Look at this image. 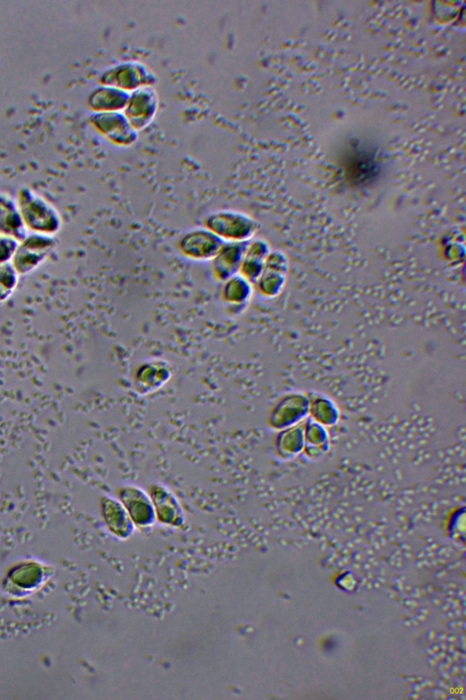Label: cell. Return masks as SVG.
<instances>
[{"mask_svg":"<svg viewBox=\"0 0 466 700\" xmlns=\"http://www.w3.org/2000/svg\"><path fill=\"white\" fill-rule=\"evenodd\" d=\"M158 108V96L153 87L138 88L128 95L123 113L130 125L137 131L148 127Z\"/></svg>","mask_w":466,"mask_h":700,"instance_id":"6","label":"cell"},{"mask_svg":"<svg viewBox=\"0 0 466 700\" xmlns=\"http://www.w3.org/2000/svg\"><path fill=\"white\" fill-rule=\"evenodd\" d=\"M211 232L230 242H240L250 226L248 219L239 211H220L212 213L206 220Z\"/></svg>","mask_w":466,"mask_h":700,"instance_id":"10","label":"cell"},{"mask_svg":"<svg viewBox=\"0 0 466 700\" xmlns=\"http://www.w3.org/2000/svg\"><path fill=\"white\" fill-rule=\"evenodd\" d=\"M240 251L238 245H228L220 247L218 253L215 255V269L218 273L225 276L229 274L239 262Z\"/></svg>","mask_w":466,"mask_h":700,"instance_id":"15","label":"cell"},{"mask_svg":"<svg viewBox=\"0 0 466 700\" xmlns=\"http://www.w3.org/2000/svg\"><path fill=\"white\" fill-rule=\"evenodd\" d=\"M243 284L239 276L230 278L224 286L225 300L228 303H239L245 295Z\"/></svg>","mask_w":466,"mask_h":700,"instance_id":"17","label":"cell"},{"mask_svg":"<svg viewBox=\"0 0 466 700\" xmlns=\"http://www.w3.org/2000/svg\"><path fill=\"white\" fill-rule=\"evenodd\" d=\"M98 82L131 93L144 87H153L157 77L141 62L124 61L106 68L100 74Z\"/></svg>","mask_w":466,"mask_h":700,"instance_id":"4","label":"cell"},{"mask_svg":"<svg viewBox=\"0 0 466 700\" xmlns=\"http://www.w3.org/2000/svg\"><path fill=\"white\" fill-rule=\"evenodd\" d=\"M180 248L187 256L207 259L215 257L220 245L218 239L211 232L194 231L184 236Z\"/></svg>","mask_w":466,"mask_h":700,"instance_id":"14","label":"cell"},{"mask_svg":"<svg viewBox=\"0 0 466 700\" xmlns=\"http://www.w3.org/2000/svg\"><path fill=\"white\" fill-rule=\"evenodd\" d=\"M171 376L168 365L162 360L144 362L135 370L133 387L140 396L155 393L167 384Z\"/></svg>","mask_w":466,"mask_h":700,"instance_id":"9","label":"cell"},{"mask_svg":"<svg viewBox=\"0 0 466 700\" xmlns=\"http://www.w3.org/2000/svg\"><path fill=\"white\" fill-rule=\"evenodd\" d=\"M56 246V236L27 232L18 242L10 263L19 276L28 275L47 260Z\"/></svg>","mask_w":466,"mask_h":700,"instance_id":"3","label":"cell"},{"mask_svg":"<svg viewBox=\"0 0 466 700\" xmlns=\"http://www.w3.org/2000/svg\"><path fill=\"white\" fill-rule=\"evenodd\" d=\"M17 245L15 239L0 234V264L11 262Z\"/></svg>","mask_w":466,"mask_h":700,"instance_id":"18","label":"cell"},{"mask_svg":"<svg viewBox=\"0 0 466 700\" xmlns=\"http://www.w3.org/2000/svg\"><path fill=\"white\" fill-rule=\"evenodd\" d=\"M155 518L162 524L179 526L184 520L183 511L177 498L165 485L155 482L147 489Z\"/></svg>","mask_w":466,"mask_h":700,"instance_id":"8","label":"cell"},{"mask_svg":"<svg viewBox=\"0 0 466 700\" xmlns=\"http://www.w3.org/2000/svg\"><path fill=\"white\" fill-rule=\"evenodd\" d=\"M26 233L15 198L0 191V234L19 242Z\"/></svg>","mask_w":466,"mask_h":700,"instance_id":"13","label":"cell"},{"mask_svg":"<svg viewBox=\"0 0 466 700\" xmlns=\"http://www.w3.org/2000/svg\"><path fill=\"white\" fill-rule=\"evenodd\" d=\"M19 277L10 262L0 264V304L7 301L14 294Z\"/></svg>","mask_w":466,"mask_h":700,"instance_id":"16","label":"cell"},{"mask_svg":"<svg viewBox=\"0 0 466 700\" xmlns=\"http://www.w3.org/2000/svg\"><path fill=\"white\" fill-rule=\"evenodd\" d=\"M27 232L56 236L62 228L57 209L28 186H22L15 197Z\"/></svg>","mask_w":466,"mask_h":700,"instance_id":"2","label":"cell"},{"mask_svg":"<svg viewBox=\"0 0 466 700\" xmlns=\"http://www.w3.org/2000/svg\"><path fill=\"white\" fill-rule=\"evenodd\" d=\"M339 153V168L353 185H370L381 173L383 159L380 149L370 139L351 137L344 142Z\"/></svg>","mask_w":466,"mask_h":700,"instance_id":"1","label":"cell"},{"mask_svg":"<svg viewBox=\"0 0 466 700\" xmlns=\"http://www.w3.org/2000/svg\"><path fill=\"white\" fill-rule=\"evenodd\" d=\"M100 513L106 526L115 535L127 537L132 532L134 524L118 499L103 497L100 500Z\"/></svg>","mask_w":466,"mask_h":700,"instance_id":"12","label":"cell"},{"mask_svg":"<svg viewBox=\"0 0 466 700\" xmlns=\"http://www.w3.org/2000/svg\"><path fill=\"white\" fill-rule=\"evenodd\" d=\"M116 494L134 525L147 527L153 524L156 518L147 492L135 485H124Z\"/></svg>","mask_w":466,"mask_h":700,"instance_id":"7","label":"cell"},{"mask_svg":"<svg viewBox=\"0 0 466 700\" xmlns=\"http://www.w3.org/2000/svg\"><path fill=\"white\" fill-rule=\"evenodd\" d=\"M89 122L99 134L116 146H130L137 139L138 132L122 111L92 113Z\"/></svg>","mask_w":466,"mask_h":700,"instance_id":"5","label":"cell"},{"mask_svg":"<svg viewBox=\"0 0 466 700\" xmlns=\"http://www.w3.org/2000/svg\"><path fill=\"white\" fill-rule=\"evenodd\" d=\"M129 93L114 87H95L86 97V106L92 113L123 111Z\"/></svg>","mask_w":466,"mask_h":700,"instance_id":"11","label":"cell"}]
</instances>
